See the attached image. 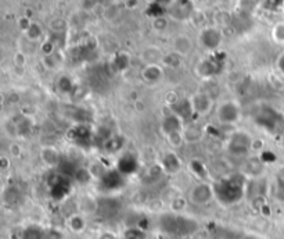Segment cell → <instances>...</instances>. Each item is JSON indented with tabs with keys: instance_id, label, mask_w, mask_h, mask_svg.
<instances>
[{
	"instance_id": "obj_1",
	"label": "cell",
	"mask_w": 284,
	"mask_h": 239,
	"mask_svg": "<svg viewBox=\"0 0 284 239\" xmlns=\"http://www.w3.org/2000/svg\"><path fill=\"white\" fill-rule=\"evenodd\" d=\"M160 229L166 235H171L175 238H186L196 234L200 228L197 220L187 216L176 214V213H166L162 214L158 221Z\"/></svg>"
},
{
	"instance_id": "obj_2",
	"label": "cell",
	"mask_w": 284,
	"mask_h": 239,
	"mask_svg": "<svg viewBox=\"0 0 284 239\" xmlns=\"http://www.w3.org/2000/svg\"><path fill=\"white\" fill-rule=\"evenodd\" d=\"M215 197L226 206L236 205L244 197L246 192V179L240 174H234L223 178L214 184Z\"/></svg>"
},
{
	"instance_id": "obj_3",
	"label": "cell",
	"mask_w": 284,
	"mask_h": 239,
	"mask_svg": "<svg viewBox=\"0 0 284 239\" xmlns=\"http://www.w3.org/2000/svg\"><path fill=\"white\" fill-rule=\"evenodd\" d=\"M283 120L280 117L277 111H274L272 107L265 106L262 109H258L255 115H254V121L257 123L259 127H262L265 130H268L270 134H277V132H284Z\"/></svg>"
},
{
	"instance_id": "obj_4",
	"label": "cell",
	"mask_w": 284,
	"mask_h": 239,
	"mask_svg": "<svg viewBox=\"0 0 284 239\" xmlns=\"http://www.w3.org/2000/svg\"><path fill=\"white\" fill-rule=\"evenodd\" d=\"M252 139L250 134H247L244 131H237L234 134H231V136L227 141V149L231 154L234 156H242V154H247L248 150L252 147Z\"/></svg>"
},
{
	"instance_id": "obj_5",
	"label": "cell",
	"mask_w": 284,
	"mask_h": 239,
	"mask_svg": "<svg viewBox=\"0 0 284 239\" xmlns=\"http://www.w3.org/2000/svg\"><path fill=\"white\" fill-rule=\"evenodd\" d=\"M215 197L214 185L208 184V182H200L196 184L188 192V199L192 203L197 205V206H205L212 202Z\"/></svg>"
},
{
	"instance_id": "obj_6",
	"label": "cell",
	"mask_w": 284,
	"mask_h": 239,
	"mask_svg": "<svg viewBox=\"0 0 284 239\" xmlns=\"http://www.w3.org/2000/svg\"><path fill=\"white\" fill-rule=\"evenodd\" d=\"M49 186H50V193L53 196L54 201H63L64 197L68 196L71 190L70 179L61 173H54L50 175Z\"/></svg>"
},
{
	"instance_id": "obj_7",
	"label": "cell",
	"mask_w": 284,
	"mask_h": 239,
	"mask_svg": "<svg viewBox=\"0 0 284 239\" xmlns=\"http://www.w3.org/2000/svg\"><path fill=\"white\" fill-rule=\"evenodd\" d=\"M216 115H218L220 124L233 125L240 120L242 110H240V106L236 102H225L218 107Z\"/></svg>"
},
{
	"instance_id": "obj_8",
	"label": "cell",
	"mask_w": 284,
	"mask_h": 239,
	"mask_svg": "<svg viewBox=\"0 0 284 239\" xmlns=\"http://www.w3.org/2000/svg\"><path fill=\"white\" fill-rule=\"evenodd\" d=\"M199 39L200 44L203 45L205 49L216 50L222 44V32L218 28L208 27L201 31Z\"/></svg>"
},
{
	"instance_id": "obj_9",
	"label": "cell",
	"mask_w": 284,
	"mask_h": 239,
	"mask_svg": "<svg viewBox=\"0 0 284 239\" xmlns=\"http://www.w3.org/2000/svg\"><path fill=\"white\" fill-rule=\"evenodd\" d=\"M194 5L192 0H175L169 5V14L179 21H184L193 14Z\"/></svg>"
},
{
	"instance_id": "obj_10",
	"label": "cell",
	"mask_w": 284,
	"mask_h": 239,
	"mask_svg": "<svg viewBox=\"0 0 284 239\" xmlns=\"http://www.w3.org/2000/svg\"><path fill=\"white\" fill-rule=\"evenodd\" d=\"M123 175L119 173L118 170H107L104 174L100 177V188L106 192L119 189L123 185Z\"/></svg>"
},
{
	"instance_id": "obj_11",
	"label": "cell",
	"mask_w": 284,
	"mask_h": 239,
	"mask_svg": "<svg viewBox=\"0 0 284 239\" xmlns=\"http://www.w3.org/2000/svg\"><path fill=\"white\" fill-rule=\"evenodd\" d=\"M171 111L173 114H176L179 118L192 120L193 115L196 114L192 104V99H177L175 103L171 106Z\"/></svg>"
},
{
	"instance_id": "obj_12",
	"label": "cell",
	"mask_w": 284,
	"mask_h": 239,
	"mask_svg": "<svg viewBox=\"0 0 284 239\" xmlns=\"http://www.w3.org/2000/svg\"><path fill=\"white\" fill-rule=\"evenodd\" d=\"M139 163H137V158L134 157L132 153H125L121 157L118 158V163H117V170L122 175H130L134 174L137 171Z\"/></svg>"
},
{
	"instance_id": "obj_13",
	"label": "cell",
	"mask_w": 284,
	"mask_h": 239,
	"mask_svg": "<svg viewBox=\"0 0 284 239\" xmlns=\"http://www.w3.org/2000/svg\"><path fill=\"white\" fill-rule=\"evenodd\" d=\"M192 104H193L194 113L196 114L204 115L208 114L211 111V107H212V100H211V96L207 95V93H196L193 98H192Z\"/></svg>"
},
{
	"instance_id": "obj_14",
	"label": "cell",
	"mask_w": 284,
	"mask_h": 239,
	"mask_svg": "<svg viewBox=\"0 0 284 239\" xmlns=\"http://www.w3.org/2000/svg\"><path fill=\"white\" fill-rule=\"evenodd\" d=\"M183 128V120L179 118L176 114H171L165 115L164 118H162V123H161V130H162V134L165 136L171 135V134H175V132H180Z\"/></svg>"
},
{
	"instance_id": "obj_15",
	"label": "cell",
	"mask_w": 284,
	"mask_h": 239,
	"mask_svg": "<svg viewBox=\"0 0 284 239\" xmlns=\"http://www.w3.org/2000/svg\"><path fill=\"white\" fill-rule=\"evenodd\" d=\"M97 213L102 216V217L111 218L114 217L119 210V203L114 199H103L99 201L96 205Z\"/></svg>"
},
{
	"instance_id": "obj_16",
	"label": "cell",
	"mask_w": 284,
	"mask_h": 239,
	"mask_svg": "<svg viewBox=\"0 0 284 239\" xmlns=\"http://www.w3.org/2000/svg\"><path fill=\"white\" fill-rule=\"evenodd\" d=\"M161 166L164 171L169 173V174H175L182 167V160L175 152H166L162 156Z\"/></svg>"
},
{
	"instance_id": "obj_17",
	"label": "cell",
	"mask_w": 284,
	"mask_h": 239,
	"mask_svg": "<svg viewBox=\"0 0 284 239\" xmlns=\"http://www.w3.org/2000/svg\"><path fill=\"white\" fill-rule=\"evenodd\" d=\"M164 75V70L158 64H147L141 70V78L145 79L146 82H158Z\"/></svg>"
},
{
	"instance_id": "obj_18",
	"label": "cell",
	"mask_w": 284,
	"mask_h": 239,
	"mask_svg": "<svg viewBox=\"0 0 284 239\" xmlns=\"http://www.w3.org/2000/svg\"><path fill=\"white\" fill-rule=\"evenodd\" d=\"M71 136H72V139L76 142V143H90V139H91V131H90V127H87L86 124H78L74 128V130L71 131Z\"/></svg>"
},
{
	"instance_id": "obj_19",
	"label": "cell",
	"mask_w": 284,
	"mask_h": 239,
	"mask_svg": "<svg viewBox=\"0 0 284 239\" xmlns=\"http://www.w3.org/2000/svg\"><path fill=\"white\" fill-rule=\"evenodd\" d=\"M173 48H175V53H177L179 56H187L193 49V42L188 36L180 35L175 39Z\"/></svg>"
},
{
	"instance_id": "obj_20",
	"label": "cell",
	"mask_w": 284,
	"mask_h": 239,
	"mask_svg": "<svg viewBox=\"0 0 284 239\" xmlns=\"http://www.w3.org/2000/svg\"><path fill=\"white\" fill-rule=\"evenodd\" d=\"M40 157H42L43 163L48 164L50 167H59L61 163V157H60V153L54 149V147H44L40 153Z\"/></svg>"
},
{
	"instance_id": "obj_21",
	"label": "cell",
	"mask_w": 284,
	"mask_h": 239,
	"mask_svg": "<svg viewBox=\"0 0 284 239\" xmlns=\"http://www.w3.org/2000/svg\"><path fill=\"white\" fill-rule=\"evenodd\" d=\"M44 238V228L38 225H29L22 231L21 239H43Z\"/></svg>"
},
{
	"instance_id": "obj_22",
	"label": "cell",
	"mask_w": 284,
	"mask_h": 239,
	"mask_svg": "<svg viewBox=\"0 0 284 239\" xmlns=\"http://www.w3.org/2000/svg\"><path fill=\"white\" fill-rule=\"evenodd\" d=\"M123 146V138L121 136H117L114 135L111 136L108 141L104 142V147H106V150L107 152H111V153H115V152H119Z\"/></svg>"
},
{
	"instance_id": "obj_23",
	"label": "cell",
	"mask_w": 284,
	"mask_h": 239,
	"mask_svg": "<svg viewBox=\"0 0 284 239\" xmlns=\"http://www.w3.org/2000/svg\"><path fill=\"white\" fill-rule=\"evenodd\" d=\"M123 238L125 239H146L145 229L139 228V227H129L128 229H125L123 232Z\"/></svg>"
},
{
	"instance_id": "obj_24",
	"label": "cell",
	"mask_w": 284,
	"mask_h": 239,
	"mask_svg": "<svg viewBox=\"0 0 284 239\" xmlns=\"http://www.w3.org/2000/svg\"><path fill=\"white\" fill-rule=\"evenodd\" d=\"M91 175L93 174H91V171L89 169L78 167L75 175H74V178H75L79 184H87V182L91 179Z\"/></svg>"
},
{
	"instance_id": "obj_25",
	"label": "cell",
	"mask_w": 284,
	"mask_h": 239,
	"mask_svg": "<svg viewBox=\"0 0 284 239\" xmlns=\"http://www.w3.org/2000/svg\"><path fill=\"white\" fill-rule=\"evenodd\" d=\"M25 33H27L28 39H31V41H38L43 35V29L38 22H32L31 27L28 28V31Z\"/></svg>"
},
{
	"instance_id": "obj_26",
	"label": "cell",
	"mask_w": 284,
	"mask_h": 239,
	"mask_svg": "<svg viewBox=\"0 0 284 239\" xmlns=\"http://www.w3.org/2000/svg\"><path fill=\"white\" fill-rule=\"evenodd\" d=\"M165 138L172 147L182 146L183 141H184V136H183L182 132H175V134H171V135L165 136Z\"/></svg>"
},
{
	"instance_id": "obj_27",
	"label": "cell",
	"mask_w": 284,
	"mask_h": 239,
	"mask_svg": "<svg viewBox=\"0 0 284 239\" xmlns=\"http://www.w3.org/2000/svg\"><path fill=\"white\" fill-rule=\"evenodd\" d=\"M70 227L75 232H81L82 229L85 228V220L81 217V216H78V214H75V216H72V217L70 218Z\"/></svg>"
},
{
	"instance_id": "obj_28",
	"label": "cell",
	"mask_w": 284,
	"mask_h": 239,
	"mask_svg": "<svg viewBox=\"0 0 284 239\" xmlns=\"http://www.w3.org/2000/svg\"><path fill=\"white\" fill-rule=\"evenodd\" d=\"M165 61V64L168 67H171V68H176L180 65V61H182V56H179L177 53H171V55H168L164 59Z\"/></svg>"
},
{
	"instance_id": "obj_29",
	"label": "cell",
	"mask_w": 284,
	"mask_h": 239,
	"mask_svg": "<svg viewBox=\"0 0 284 239\" xmlns=\"http://www.w3.org/2000/svg\"><path fill=\"white\" fill-rule=\"evenodd\" d=\"M59 89L61 91V92L64 93H70L71 91H72V88H74V85H72V82H71L70 78H67V76H63V78H60L59 79Z\"/></svg>"
},
{
	"instance_id": "obj_30",
	"label": "cell",
	"mask_w": 284,
	"mask_h": 239,
	"mask_svg": "<svg viewBox=\"0 0 284 239\" xmlns=\"http://www.w3.org/2000/svg\"><path fill=\"white\" fill-rule=\"evenodd\" d=\"M273 38L279 44H284V22H280L273 28Z\"/></svg>"
},
{
	"instance_id": "obj_31",
	"label": "cell",
	"mask_w": 284,
	"mask_h": 239,
	"mask_svg": "<svg viewBox=\"0 0 284 239\" xmlns=\"http://www.w3.org/2000/svg\"><path fill=\"white\" fill-rule=\"evenodd\" d=\"M192 169H193V171L196 173V174L201 175V177H205V174H207V169H205V166H204L200 160H193L192 162Z\"/></svg>"
},
{
	"instance_id": "obj_32",
	"label": "cell",
	"mask_w": 284,
	"mask_h": 239,
	"mask_svg": "<svg viewBox=\"0 0 284 239\" xmlns=\"http://www.w3.org/2000/svg\"><path fill=\"white\" fill-rule=\"evenodd\" d=\"M128 64H129V60L125 55L117 56V59H115V61H114V65H115L119 71L125 70V68L128 67Z\"/></svg>"
},
{
	"instance_id": "obj_33",
	"label": "cell",
	"mask_w": 284,
	"mask_h": 239,
	"mask_svg": "<svg viewBox=\"0 0 284 239\" xmlns=\"http://www.w3.org/2000/svg\"><path fill=\"white\" fill-rule=\"evenodd\" d=\"M43 239H64V236H63V234L60 232L59 229L46 228L44 229V238Z\"/></svg>"
},
{
	"instance_id": "obj_34",
	"label": "cell",
	"mask_w": 284,
	"mask_h": 239,
	"mask_svg": "<svg viewBox=\"0 0 284 239\" xmlns=\"http://www.w3.org/2000/svg\"><path fill=\"white\" fill-rule=\"evenodd\" d=\"M153 27H154L156 31H164L168 27V21H166L164 17H158V18H154Z\"/></svg>"
},
{
	"instance_id": "obj_35",
	"label": "cell",
	"mask_w": 284,
	"mask_h": 239,
	"mask_svg": "<svg viewBox=\"0 0 284 239\" xmlns=\"http://www.w3.org/2000/svg\"><path fill=\"white\" fill-rule=\"evenodd\" d=\"M31 24H32V21L29 18H27V17H22V18L18 20V25H20V28H21L24 32H27L28 28L31 27Z\"/></svg>"
},
{
	"instance_id": "obj_36",
	"label": "cell",
	"mask_w": 284,
	"mask_h": 239,
	"mask_svg": "<svg viewBox=\"0 0 284 239\" xmlns=\"http://www.w3.org/2000/svg\"><path fill=\"white\" fill-rule=\"evenodd\" d=\"M97 239H117V238H115V235L111 234V232H103V234L99 235V238Z\"/></svg>"
},
{
	"instance_id": "obj_37",
	"label": "cell",
	"mask_w": 284,
	"mask_h": 239,
	"mask_svg": "<svg viewBox=\"0 0 284 239\" xmlns=\"http://www.w3.org/2000/svg\"><path fill=\"white\" fill-rule=\"evenodd\" d=\"M153 3H157V5H161V6H164V5H166V6H169L172 3V0H151Z\"/></svg>"
},
{
	"instance_id": "obj_38",
	"label": "cell",
	"mask_w": 284,
	"mask_h": 239,
	"mask_svg": "<svg viewBox=\"0 0 284 239\" xmlns=\"http://www.w3.org/2000/svg\"><path fill=\"white\" fill-rule=\"evenodd\" d=\"M279 67H280V70H281L284 72V56H283V57H281V59L279 60Z\"/></svg>"
}]
</instances>
